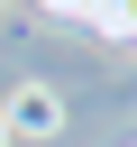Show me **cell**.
Returning a JSON list of instances; mask_svg holds the SVG:
<instances>
[{"label": "cell", "instance_id": "6da1fadb", "mask_svg": "<svg viewBox=\"0 0 137 147\" xmlns=\"http://www.w3.org/2000/svg\"><path fill=\"white\" fill-rule=\"evenodd\" d=\"M0 129H18V138H55V129H64V101H55L46 83H18L9 110H0Z\"/></svg>", "mask_w": 137, "mask_h": 147}, {"label": "cell", "instance_id": "7a4b0ae2", "mask_svg": "<svg viewBox=\"0 0 137 147\" xmlns=\"http://www.w3.org/2000/svg\"><path fill=\"white\" fill-rule=\"evenodd\" d=\"M0 147H9V129H0Z\"/></svg>", "mask_w": 137, "mask_h": 147}]
</instances>
